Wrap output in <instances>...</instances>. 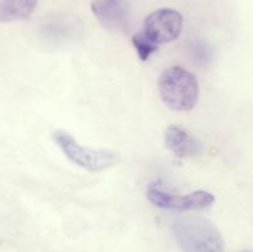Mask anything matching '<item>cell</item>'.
Wrapping results in <instances>:
<instances>
[{
	"label": "cell",
	"instance_id": "9",
	"mask_svg": "<svg viewBox=\"0 0 253 252\" xmlns=\"http://www.w3.org/2000/svg\"><path fill=\"white\" fill-rule=\"evenodd\" d=\"M132 44L136 48V51H137V54L141 61H147L158 49V44L153 42L143 31L133 35Z\"/></svg>",
	"mask_w": 253,
	"mask_h": 252
},
{
	"label": "cell",
	"instance_id": "2",
	"mask_svg": "<svg viewBox=\"0 0 253 252\" xmlns=\"http://www.w3.org/2000/svg\"><path fill=\"white\" fill-rule=\"evenodd\" d=\"M173 235L184 252H224V239L214 224L204 219L173 225Z\"/></svg>",
	"mask_w": 253,
	"mask_h": 252
},
{
	"label": "cell",
	"instance_id": "3",
	"mask_svg": "<svg viewBox=\"0 0 253 252\" xmlns=\"http://www.w3.org/2000/svg\"><path fill=\"white\" fill-rule=\"evenodd\" d=\"M52 137L69 161L86 170L99 172L113 167L119 162V156L116 153L106 150H91L84 147L77 142L71 133L63 130L54 131Z\"/></svg>",
	"mask_w": 253,
	"mask_h": 252
},
{
	"label": "cell",
	"instance_id": "1",
	"mask_svg": "<svg viewBox=\"0 0 253 252\" xmlns=\"http://www.w3.org/2000/svg\"><path fill=\"white\" fill-rule=\"evenodd\" d=\"M158 90L163 103L177 111L192 110L199 99L197 77L180 66L169 67L161 74Z\"/></svg>",
	"mask_w": 253,
	"mask_h": 252
},
{
	"label": "cell",
	"instance_id": "8",
	"mask_svg": "<svg viewBox=\"0 0 253 252\" xmlns=\"http://www.w3.org/2000/svg\"><path fill=\"white\" fill-rule=\"evenodd\" d=\"M36 6L37 0H0V21L29 19Z\"/></svg>",
	"mask_w": 253,
	"mask_h": 252
},
{
	"label": "cell",
	"instance_id": "4",
	"mask_svg": "<svg viewBox=\"0 0 253 252\" xmlns=\"http://www.w3.org/2000/svg\"><path fill=\"white\" fill-rule=\"evenodd\" d=\"M146 195L155 207L173 211L207 209L215 202L214 195L205 190H197L187 195H175L162 189L160 183H151Z\"/></svg>",
	"mask_w": 253,
	"mask_h": 252
},
{
	"label": "cell",
	"instance_id": "10",
	"mask_svg": "<svg viewBox=\"0 0 253 252\" xmlns=\"http://www.w3.org/2000/svg\"><path fill=\"white\" fill-rule=\"evenodd\" d=\"M242 252H252V251H242Z\"/></svg>",
	"mask_w": 253,
	"mask_h": 252
},
{
	"label": "cell",
	"instance_id": "5",
	"mask_svg": "<svg viewBox=\"0 0 253 252\" xmlns=\"http://www.w3.org/2000/svg\"><path fill=\"white\" fill-rule=\"evenodd\" d=\"M183 29V16L173 9H160L145 19L143 32L157 44L168 43L177 39Z\"/></svg>",
	"mask_w": 253,
	"mask_h": 252
},
{
	"label": "cell",
	"instance_id": "7",
	"mask_svg": "<svg viewBox=\"0 0 253 252\" xmlns=\"http://www.w3.org/2000/svg\"><path fill=\"white\" fill-rule=\"evenodd\" d=\"M165 142L168 150L172 151L179 158L195 157L202 152V145L199 141L177 125H170L166 130Z\"/></svg>",
	"mask_w": 253,
	"mask_h": 252
},
{
	"label": "cell",
	"instance_id": "6",
	"mask_svg": "<svg viewBox=\"0 0 253 252\" xmlns=\"http://www.w3.org/2000/svg\"><path fill=\"white\" fill-rule=\"evenodd\" d=\"M90 7L105 29L119 34L128 31V0H93Z\"/></svg>",
	"mask_w": 253,
	"mask_h": 252
}]
</instances>
